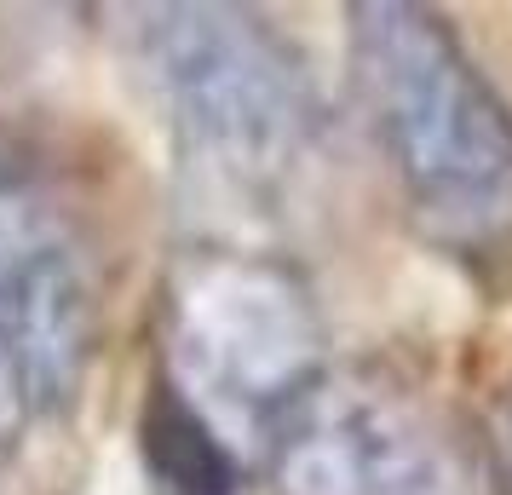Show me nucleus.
Instances as JSON below:
<instances>
[{
    "mask_svg": "<svg viewBox=\"0 0 512 495\" xmlns=\"http://www.w3.org/2000/svg\"><path fill=\"white\" fill-rule=\"evenodd\" d=\"M351 75L415 219L455 248L512 236V104L426 6H351Z\"/></svg>",
    "mask_w": 512,
    "mask_h": 495,
    "instance_id": "f257e3e1",
    "label": "nucleus"
},
{
    "mask_svg": "<svg viewBox=\"0 0 512 495\" xmlns=\"http://www.w3.org/2000/svg\"><path fill=\"white\" fill-rule=\"evenodd\" d=\"M139 461L144 495H242L236 461L173 380H156L139 415Z\"/></svg>",
    "mask_w": 512,
    "mask_h": 495,
    "instance_id": "423d86ee",
    "label": "nucleus"
},
{
    "mask_svg": "<svg viewBox=\"0 0 512 495\" xmlns=\"http://www.w3.org/2000/svg\"><path fill=\"white\" fill-rule=\"evenodd\" d=\"M93 277L64 219L0 190V432L64 421L93 363Z\"/></svg>",
    "mask_w": 512,
    "mask_h": 495,
    "instance_id": "20e7f679",
    "label": "nucleus"
},
{
    "mask_svg": "<svg viewBox=\"0 0 512 495\" xmlns=\"http://www.w3.org/2000/svg\"><path fill=\"white\" fill-rule=\"evenodd\" d=\"M139 52L167 121L196 162L231 185H277L311 139V87L300 58L254 12L150 6Z\"/></svg>",
    "mask_w": 512,
    "mask_h": 495,
    "instance_id": "f03ea898",
    "label": "nucleus"
},
{
    "mask_svg": "<svg viewBox=\"0 0 512 495\" xmlns=\"http://www.w3.org/2000/svg\"><path fill=\"white\" fill-rule=\"evenodd\" d=\"M173 386L219 432H277L323 380V323L294 271L213 254L173 294Z\"/></svg>",
    "mask_w": 512,
    "mask_h": 495,
    "instance_id": "7ed1b4c3",
    "label": "nucleus"
},
{
    "mask_svg": "<svg viewBox=\"0 0 512 495\" xmlns=\"http://www.w3.org/2000/svg\"><path fill=\"white\" fill-rule=\"evenodd\" d=\"M271 438L282 495H466L432 415L380 380H317Z\"/></svg>",
    "mask_w": 512,
    "mask_h": 495,
    "instance_id": "39448f33",
    "label": "nucleus"
}]
</instances>
